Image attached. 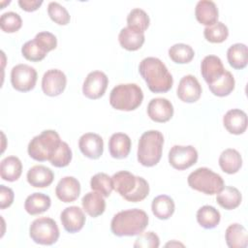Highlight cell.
I'll return each mask as SVG.
<instances>
[{"mask_svg": "<svg viewBox=\"0 0 248 248\" xmlns=\"http://www.w3.org/2000/svg\"><path fill=\"white\" fill-rule=\"evenodd\" d=\"M34 40L39 45V46L46 53L53 50L57 46L56 37L52 33L47 31H43L38 33L35 36Z\"/></svg>", "mask_w": 248, "mask_h": 248, "instance_id": "obj_42", "label": "cell"}, {"mask_svg": "<svg viewBox=\"0 0 248 248\" xmlns=\"http://www.w3.org/2000/svg\"><path fill=\"white\" fill-rule=\"evenodd\" d=\"M37 71L27 64H17L11 71V83L20 92L32 90L37 81Z\"/></svg>", "mask_w": 248, "mask_h": 248, "instance_id": "obj_9", "label": "cell"}, {"mask_svg": "<svg viewBox=\"0 0 248 248\" xmlns=\"http://www.w3.org/2000/svg\"><path fill=\"white\" fill-rule=\"evenodd\" d=\"M197 20L206 26L213 25L218 21L219 12L216 4L210 0H201L195 8Z\"/></svg>", "mask_w": 248, "mask_h": 248, "instance_id": "obj_20", "label": "cell"}, {"mask_svg": "<svg viewBox=\"0 0 248 248\" xmlns=\"http://www.w3.org/2000/svg\"><path fill=\"white\" fill-rule=\"evenodd\" d=\"M224 72V65L218 56L207 55L201 63L202 76L208 85L219 79L223 76Z\"/></svg>", "mask_w": 248, "mask_h": 248, "instance_id": "obj_18", "label": "cell"}, {"mask_svg": "<svg viewBox=\"0 0 248 248\" xmlns=\"http://www.w3.org/2000/svg\"><path fill=\"white\" fill-rule=\"evenodd\" d=\"M170 58L177 64H187L192 61L195 56V51L189 45L175 44L169 48Z\"/></svg>", "mask_w": 248, "mask_h": 248, "instance_id": "obj_35", "label": "cell"}, {"mask_svg": "<svg viewBox=\"0 0 248 248\" xmlns=\"http://www.w3.org/2000/svg\"><path fill=\"white\" fill-rule=\"evenodd\" d=\"M235 81L231 72L225 70L223 76L212 84L208 85L211 93L218 97H225L230 95L234 89Z\"/></svg>", "mask_w": 248, "mask_h": 248, "instance_id": "obj_33", "label": "cell"}, {"mask_svg": "<svg viewBox=\"0 0 248 248\" xmlns=\"http://www.w3.org/2000/svg\"><path fill=\"white\" fill-rule=\"evenodd\" d=\"M164 136L160 131L149 130L144 132L139 140L138 161L144 167H153L162 157Z\"/></svg>", "mask_w": 248, "mask_h": 248, "instance_id": "obj_4", "label": "cell"}, {"mask_svg": "<svg viewBox=\"0 0 248 248\" xmlns=\"http://www.w3.org/2000/svg\"><path fill=\"white\" fill-rule=\"evenodd\" d=\"M142 100V90L136 83L118 84L112 88L109 95V104L117 110H135L141 105Z\"/></svg>", "mask_w": 248, "mask_h": 248, "instance_id": "obj_5", "label": "cell"}, {"mask_svg": "<svg viewBox=\"0 0 248 248\" xmlns=\"http://www.w3.org/2000/svg\"><path fill=\"white\" fill-rule=\"evenodd\" d=\"M216 201L218 204L227 210L238 207L242 201V196L238 189L232 186H224L217 194Z\"/></svg>", "mask_w": 248, "mask_h": 248, "instance_id": "obj_29", "label": "cell"}, {"mask_svg": "<svg viewBox=\"0 0 248 248\" xmlns=\"http://www.w3.org/2000/svg\"><path fill=\"white\" fill-rule=\"evenodd\" d=\"M81 205L83 210L93 218L102 215L106 209L104 197L96 191L86 193L81 200Z\"/></svg>", "mask_w": 248, "mask_h": 248, "instance_id": "obj_23", "label": "cell"}, {"mask_svg": "<svg viewBox=\"0 0 248 248\" xmlns=\"http://www.w3.org/2000/svg\"><path fill=\"white\" fill-rule=\"evenodd\" d=\"M72 160V150L67 142L61 141L57 150L49 160L50 164L56 168L67 167Z\"/></svg>", "mask_w": 248, "mask_h": 248, "instance_id": "obj_39", "label": "cell"}, {"mask_svg": "<svg viewBox=\"0 0 248 248\" xmlns=\"http://www.w3.org/2000/svg\"><path fill=\"white\" fill-rule=\"evenodd\" d=\"M187 182L192 189L210 196L218 194L225 186L221 175L205 167L192 171L188 176Z\"/></svg>", "mask_w": 248, "mask_h": 248, "instance_id": "obj_7", "label": "cell"}, {"mask_svg": "<svg viewBox=\"0 0 248 248\" xmlns=\"http://www.w3.org/2000/svg\"><path fill=\"white\" fill-rule=\"evenodd\" d=\"M147 114L155 122H168L173 115L172 104L166 98H154L148 103Z\"/></svg>", "mask_w": 248, "mask_h": 248, "instance_id": "obj_14", "label": "cell"}, {"mask_svg": "<svg viewBox=\"0 0 248 248\" xmlns=\"http://www.w3.org/2000/svg\"><path fill=\"white\" fill-rule=\"evenodd\" d=\"M90 187L93 191L100 193L103 197H108L113 189L111 177L105 172H98L91 177Z\"/></svg>", "mask_w": 248, "mask_h": 248, "instance_id": "obj_37", "label": "cell"}, {"mask_svg": "<svg viewBox=\"0 0 248 248\" xmlns=\"http://www.w3.org/2000/svg\"><path fill=\"white\" fill-rule=\"evenodd\" d=\"M175 205L173 200L167 195H160L153 199L151 210L155 217L160 220L169 219L174 212Z\"/></svg>", "mask_w": 248, "mask_h": 248, "instance_id": "obj_30", "label": "cell"}, {"mask_svg": "<svg viewBox=\"0 0 248 248\" xmlns=\"http://www.w3.org/2000/svg\"><path fill=\"white\" fill-rule=\"evenodd\" d=\"M26 177L31 186L35 188H46L52 183L54 174L49 168L43 165H36L29 169Z\"/></svg>", "mask_w": 248, "mask_h": 248, "instance_id": "obj_21", "label": "cell"}, {"mask_svg": "<svg viewBox=\"0 0 248 248\" xmlns=\"http://www.w3.org/2000/svg\"><path fill=\"white\" fill-rule=\"evenodd\" d=\"M225 238L230 248H245L248 245L247 231L238 223L232 224L227 228Z\"/></svg>", "mask_w": 248, "mask_h": 248, "instance_id": "obj_24", "label": "cell"}, {"mask_svg": "<svg viewBox=\"0 0 248 248\" xmlns=\"http://www.w3.org/2000/svg\"><path fill=\"white\" fill-rule=\"evenodd\" d=\"M228 62L235 70H242L248 63V49L244 44H234L227 51Z\"/></svg>", "mask_w": 248, "mask_h": 248, "instance_id": "obj_31", "label": "cell"}, {"mask_svg": "<svg viewBox=\"0 0 248 248\" xmlns=\"http://www.w3.org/2000/svg\"><path fill=\"white\" fill-rule=\"evenodd\" d=\"M55 194L61 202H73L80 194V184L74 176H65L56 185Z\"/></svg>", "mask_w": 248, "mask_h": 248, "instance_id": "obj_17", "label": "cell"}, {"mask_svg": "<svg viewBox=\"0 0 248 248\" xmlns=\"http://www.w3.org/2000/svg\"><path fill=\"white\" fill-rule=\"evenodd\" d=\"M144 40L145 39L143 33L137 32L128 26L122 28L118 35L120 46L129 51L140 49L142 46Z\"/></svg>", "mask_w": 248, "mask_h": 248, "instance_id": "obj_27", "label": "cell"}, {"mask_svg": "<svg viewBox=\"0 0 248 248\" xmlns=\"http://www.w3.org/2000/svg\"><path fill=\"white\" fill-rule=\"evenodd\" d=\"M177 97L184 103H195L202 95V86L193 75L184 76L177 86Z\"/></svg>", "mask_w": 248, "mask_h": 248, "instance_id": "obj_13", "label": "cell"}, {"mask_svg": "<svg viewBox=\"0 0 248 248\" xmlns=\"http://www.w3.org/2000/svg\"><path fill=\"white\" fill-rule=\"evenodd\" d=\"M145 211L133 208L116 213L110 222V231L116 236H133L142 232L148 225Z\"/></svg>", "mask_w": 248, "mask_h": 248, "instance_id": "obj_3", "label": "cell"}, {"mask_svg": "<svg viewBox=\"0 0 248 248\" xmlns=\"http://www.w3.org/2000/svg\"><path fill=\"white\" fill-rule=\"evenodd\" d=\"M29 235L35 243L52 245L59 238V229L53 219L48 217H40L31 223Z\"/></svg>", "mask_w": 248, "mask_h": 248, "instance_id": "obj_8", "label": "cell"}, {"mask_svg": "<svg viewBox=\"0 0 248 248\" xmlns=\"http://www.w3.org/2000/svg\"><path fill=\"white\" fill-rule=\"evenodd\" d=\"M139 73L153 93H166L172 87V76L159 58L142 59L139 65Z\"/></svg>", "mask_w": 248, "mask_h": 248, "instance_id": "obj_1", "label": "cell"}, {"mask_svg": "<svg viewBox=\"0 0 248 248\" xmlns=\"http://www.w3.org/2000/svg\"><path fill=\"white\" fill-rule=\"evenodd\" d=\"M219 166L226 173H236L242 166V158L240 153L233 148L225 149L219 157Z\"/></svg>", "mask_w": 248, "mask_h": 248, "instance_id": "obj_25", "label": "cell"}, {"mask_svg": "<svg viewBox=\"0 0 248 248\" xmlns=\"http://www.w3.org/2000/svg\"><path fill=\"white\" fill-rule=\"evenodd\" d=\"M198 161V151L192 145H173L169 152L170 165L178 170H184Z\"/></svg>", "mask_w": 248, "mask_h": 248, "instance_id": "obj_10", "label": "cell"}, {"mask_svg": "<svg viewBox=\"0 0 248 248\" xmlns=\"http://www.w3.org/2000/svg\"><path fill=\"white\" fill-rule=\"evenodd\" d=\"M22 172L21 161L16 156H8L1 161L0 175L3 180L13 182L17 180Z\"/></svg>", "mask_w": 248, "mask_h": 248, "instance_id": "obj_26", "label": "cell"}, {"mask_svg": "<svg viewBox=\"0 0 248 248\" xmlns=\"http://www.w3.org/2000/svg\"><path fill=\"white\" fill-rule=\"evenodd\" d=\"M203 36L209 43L220 44L227 40L229 36V29L221 21H217L213 25L206 26L203 30Z\"/></svg>", "mask_w": 248, "mask_h": 248, "instance_id": "obj_36", "label": "cell"}, {"mask_svg": "<svg viewBox=\"0 0 248 248\" xmlns=\"http://www.w3.org/2000/svg\"><path fill=\"white\" fill-rule=\"evenodd\" d=\"M108 151L114 159L127 158L131 151V139L124 133H114L108 140Z\"/></svg>", "mask_w": 248, "mask_h": 248, "instance_id": "obj_22", "label": "cell"}, {"mask_svg": "<svg viewBox=\"0 0 248 248\" xmlns=\"http://www.w3.org/2000/svg\"><path fill=\"white\" fill-rule=\"evenodd\" d=\"M108 84V78L105 73L93 71L87 75L83 81L82 93L88 99H99L105 94Z\"/></svg>", "mask_w": 248, "mask_h": 248, "instance_id": "obj_11", "label": "cell"}, {"mask_svg": "<svg viewBox=\"0 0 248 248\" xmlns=\"http://www.w3.org/2000/svg\"><path fill=\"white\" fill-rule=\"evenodd\" d=\"M66 75L58 69H50L46 71L42 78L43 92L50 97L60 95L66 87Z\"/></svg>", "mask_w": 248, "mask_h": 248, "instance_id": "obj_12", "label": "cell"}, {"mask_svg": "<svg viewBox=\"0 0 248 248\" xmlns=\"http://www.w3.org/2000/svg\"><path fill=\"white\" fill-rule=\"evenodd\" d=\"M61 223L66 232L75 233L79 232L85 224V215L78 206L66 207L60 214Z\"/></svg>", "mask_w": 248, "mask_h": 248, "instance_id": "obj_16", "label": "cell"}, {"mask_svg": "<svg viewBox=\"0 0 248 248\" xmlns=\"http://www.w3.org/2000/svg\"><path fill=\"white\" fill-rule=\"evenodd\" d=\"M221 220L220 212L211 205H203L197 211V221L204 229H214Z\"/></svg>", "mask_w": 248, "mask_h": 248, "instance_id": "obj_32", "label": "cell"}, {"mask_svg": "<svg viewBox=\"0 0 248 248\" xmlns=\"http://www.w3.org/2000/svg\"><path fill=\"white\" fill-rule=\"evenodd\" d=\"M149 23L150 19L148 15L140 8L133 9L127 16L128 27L140 33H144V31L148 28Z\"/></svg>", "mask_w": 248, "mask_h": 248, "instance_id": "obj_34", "label": "cell"}, {"mask_svg": "<svg viewBox=\"0 0 248 248\" xmlns=\"http://www.w3.org/2000/svg\"><path fill=\"white\" fill-rule=\"evenodd\" d=\"M247 114L239 108H232L226 112L223 124L227 131L233 135H241L247 129Z\"/></svg>", "mask_w": 248, "mask_h": 248, "instance_id": "obj_19", "label": "cell"}, {"mask_svg": "<svg viewBox=\"0 0 248 248\" xmlns=\"http://www.w3.org/2000/svg\"><path fill=\"white\" fill-rule=\"evenodd\" d=\"M22 19L15 12L4 13L0 17V27L5 33H15L21 28Z\"/></svg>", "mask_w": 248, "mask_h": 248, "instance_id": "obj_38", "label": "cell"}, {"mask_svg": "<svg viewBox=\"0 0 248 248\" xmlns=\"http://www.w3.org/2000/svg\"><path fill=\"white\" fill-rule=\"evenodd\" d=\"M61 141L62 140L56 131L45 130L30 140L27 151L29 156L35 161H49Z\"/></svg>", "mask_w": 248, "mask_h": 248, "instance_id": "obj_6", "label": "cell"}, {"mask_svg": "<svg viewBox=\"0 0 248 248\" xmlns=\"http://www.w3.org/2000/svg\"><path fill=\"white\" fill-rule=\"evenodd\" d=\"M43 4L42 0H18L19 7L25 12H34Z\"/></svg>", "mask_w": 248, "mask_h": 248, "instance_id": "obj_45", "label": "cell"}, {"mask_svg": "<svg viewBox=\"0 0 248 248\" xmlns=\"http://www.w3.org/2000/svg\"><path fill=\"white\" fill-rule=\"evenodd\" d=\"M47 14L52 21L59 25H67L70 22L71 16L65 7L58 2H50L47 6Z\"/></svg>", "mask_w": 248, "mask_h": 248, "instance_id": "obj_40", "label": "cell"}, {"mask_svg": "<svg viewBox=\"0 0 248 248\" xmlns=\"http://www.w3.org/2000/svg\"><path fill=\"white\" fill-rule=\"evenodd\" d=\"M160 245L159 236L153 232H140L137 237L134 247L136 248H157Z\"/></svg>", "mask_w": 248, "mask_h": 248, "instance_id": "obj_43", "label": "cell"}, {"mask_svg": "<svg viewBox=\"0 0 248 248\" xmlns=\"http://www.w3.org/2000/svg\"><path fill=\"white\" fill-rule=\"evenodd\" d=\"M51 204L50 198L43 193L29 195L24 202V209L30 215H38L46 212Z\"/></svg>", "mask_w": 248, "mask_h": 248, "instance_id": "obj_28", "label": "cell"}, {"mask_svg": "<svg viewBox=\"0 0 248 248\" xmlns=\"http://www.w3.org/2000/svg\"><path fill=\"white\" fill-rule=\"evenodd\" d=\"M112 188L126 201L139 202L149 194L148 182L140 176H136L130 171L120 170L111 176Z\"/></svg>", "mask_w": 248, "mask_h": 248, "instance_id": "obj_2", "label": "cell"}, {"mask_svg": "<svg viewBox=\"0 0 248 248\" xmlns=\"http://www.w3.org/2000/svg\"><path fill=\"white\" fill-rule=\"evenodd\" d=\"M78 147L85 157L95 160L103 154L104 141L98 134L85 133L78 140Z\"/></svg>", "mask_w": 248, "mask_h": 248, "instance_id": "obj_15", "label": "cell"}, {"mask_svg": "<svg viewBox=\"0 0 248 248\" xmlns=\"http://www.w3.org/2000/svg\"><path fill=\"white\" fill-rule=\"evenodd\" d=\"M15 194L14 191L6 187L5 185H0V208L5 209L12 205L14 202Z\"/></svg>", "mask_w": 248, "mask_h": 248, "instance_id": "obj_44", "label": "cell"}, {"mask_svg": "<svg viewBox=\"0 0 248 248\" xmlns=\"http://www.w3.org/2000/svg\"><path fill=\"white\" fill-rule=\"evenodd\" d=\"M21 53L23 57L29 61L32 62H38L43 60L46 55L47 54L46 51H44L39 45L35 42V40L27 41L21 47Z\"/></svg>", "mask_w": 248, "mask_h": 248, "instance_id": "obj_41", "label": "cell"}]
</instances>
